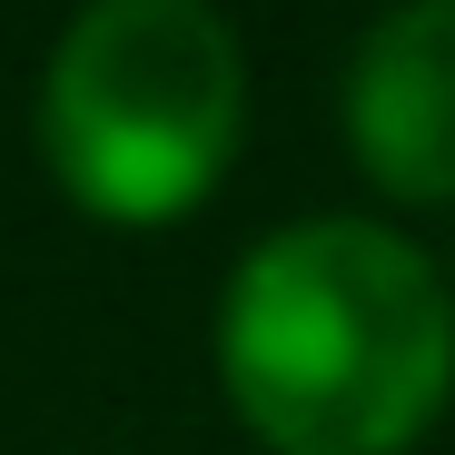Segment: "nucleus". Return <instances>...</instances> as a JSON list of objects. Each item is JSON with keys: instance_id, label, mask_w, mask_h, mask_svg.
<instances>
[{"instance_id": "3", "label": "nucleus", "mask_w": 455, "mask_h": 455, "mask_svg": "<svg viewBox=\"0 0 455 455\" xmlns=\"http://www.w3.org/2000/svg\"><path fill=\"white\" fill-rule=\"evenodd\" d=\"M347 139L387 198H455V0H396L356 40L347 69Z\"/></svg>"}, {"instance_id": "2", "label": "nucleus", "mask_w": 455, "mask_h": 455, "mask_svg": "<svg viewBox=\"0 0 455 455\" xmlns=\"http://www.w3.org/2000/svg\"><path fill=\"white\" fill-rule=\"evenodd\" d=\"M248 119L238 40L208 0H90L40 80V148L100 218H179L218 188Z\"/></svg>"}, {"instance_id": "1", "label": "nucleus", "mask_w": 455, "mask_h": 455, "mask_svg": "<svg viewBox=\"0 0 455 455\" xmlns=\"http://www.w3.org/2000/svg\"><path fill=\"white\" fill-rule=\"evenodd\" d=\"M218 376L277 455H406L455 387V297L376 218H307L228 277Z\"/></svg>"}]
</instances>
